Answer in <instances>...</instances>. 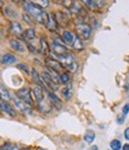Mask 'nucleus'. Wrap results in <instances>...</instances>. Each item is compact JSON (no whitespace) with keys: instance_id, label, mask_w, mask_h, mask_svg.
Returning a JSON list of instances; mask_svg holds the SVG:
<instances>
[{"instance_id":"nucleus-27","label":"nucleus","mask_w":129,"mask_h":150,"mask_svg":"<svg viewBox=\"0 0 129 150\" xmlns=\"http://www.w3.org/2000/svg\"><path fill=\"white\" fill-rule=\"evenodd\" d=\"M59 80H60V83H63V85H68L71 82V76L67 74V73H61L59 75Z\"/></svg>"},{"instance_id":"nucleus-33","label":"nucleus","mask_w":129,"mask_h":150,"mask_svg":"<svg viewBox=\"0 0 129 150\" xmlns=\"http://www.w3.org/2000/svg\"><path fill=\"white\" fill-rule=\"evenodd\" d=\"M36 4H37V5H38V4L43 5V6H42V8H43V7H47V6L49 5V1H48V0H42V1H37Z\"/></svg>"},{"instance_id":"nucleus-15","label":"nucleus","mask_w":129,"mask_h":150,"mask_svg":"<svg viewBox=\"0 0 129 150\" xmlns=\"http://www.w3.org/2000/svg\"><path fill=\"white\" fill-rule=\"evenodd\" d=\"M31 75H32V79H33L36 86H38V87H41V88L46 87L44 83H43V81H42V79H41V75L38 74L37 70H36V68H32V70H31ZM46 88H47V87H46Z\"/></svg>"},{"instance_id":"nucleus-13","label":"nucleus","mask_w":129,"mask_h":150,"mask_svg":"<svg viewBox=\"0 0 129 150\" xmlns=\"http://www.w3.org/2000/svg\"><path fill=\"white\" fill-rule=\"evenodd\" d=\"M76 37H77V35H74L69 30H63V32H62V40H63V43H66V44L72 45L73 41L76 40Z\"/></svg>"},{"instance_id":"nucleus-31","label":"nucleus","mask_w":129,"mask_h":150,"mask_svg":"<svg viewBox=\"0 0 129 150\" xmlns=\"http://www.w3.org/2000/svg\"><path fill=\"white\" fill-rule=\"evenodd\" d=\"M18 68H19V69H22L24 73H29V67L26 66V64H23V63H19V64H18L17 66Z\"/></svg>"},{"instance_id":"nucleus-1","label":"nucleus","mask_w":129,"mask_h":150,"mask_svg":"<svg viewBox=\"0 0 129 150\" xmlns=\"http://www.w3.org/2000/svg\"><path fill=\"white\" fill-rule=\"evenodd\" d=\"M23 5H24L25 12L29 13L33 18V19H36L41 24H44V25L47 24V22H48V14L44 12V10L40 5H37L36 3H32V1H25Z\"/></svg>"},{"instance_id":"nucleus-28","label":"nucleus","mask_w":129,"mask_h":150,"mask_svg":"<svg viewBox=\"0 0 129 150\" xmlns=\"http://www.w3.org/2000/svg\"><path fill=\"white\" fill-rule=\"evenodd\" d=\"M110 148H111V150H121V148H122L121 141L120 139H113L110 142Z\"/></svg>"},{"instance_id":"nucleus-21","label":"nucleus","mask_w":129,"mask_h":150,"mask_svg":"<svg viewBox=\"0 0 129 150\" xmlns=\"http://www.w3.org/2000/svg\"><path fill=\"white\" fill-rule=\"evenodd\" d=\"M55 18H56V22L59 25H67L68 24V21H67V17L63 12H56V16H55Z\"/></svg>"},{"instance_id":"nucleus-14","label":"nucleus","mask_w":129,"mask_h":150,"mask_svg":"<svg viewBox=\"0 0 129 150\" xmlns=\"http://www.w3.org/2000/svg\"><path fill=\"white\" fill-rule=\"evenodd\" d=\"M0 62L3 64H13L17 62V57L12 54H4L0 57Z\"/></svg>"},{"instance_id":"nucleus-3","label":"nucleus","mask_w":129,"mask_h":150,"mask_svg":"<svg viewBox=\"0 0 129 150\" xmlns=\"http://www.w3.org/2000/svg\"><path fill=\"white\" fill-rule=\"evenodd\" d=\"M76 29H77V32L80 36V38H83V40H88L90 38V36H91V26L87 23H84V22L78 23Z\"/></svg>"},{"instance_id":"nucleus-37","label":"nucleus","mask_w":129,"mask_h":150,"mask_svg":"<svg viewBox=\"0 0 129 150\" xmlns=\"http://www.w3.org/2000/svg\"><path fill=\"white\" fill-rule=\"evenodd\" d=\"M122 150H129V144H124L122 146Z\"/></svg>"},{"instance_id":"nucleus-38","label":"nucleus","mask_w":129,"mask_h":150,"mask_svg":"<svg viewBox=\"0 0 129 150\" xmlns=\"http://www.w3.org/2000/svg\"><path fill=\"white\" fill-rule=\"evenodd\" d=\"M88 150H98V146L97 145H93V146H91Z\"/></svg>"},{"instance_id":"nucleus-4","label":"nucleus","mask_w":129,"mask_h":150,"mask_svg":"<svg viewBox=\"0 0 129 150\" xmlns=\"http://www.w3.org/2000/svg\"><path fill=\"white\" fill-rule=\"evenodd\" d=\"M12 101H13V105H14V107L17 108V111L22 112V113H24V115H31V113H32V108H31V106L28 105L26 103L22 101L21 99L14 98V99H12Z\"/></svg>"},{"instance_id":"nucleus-24","label":"nucleus","mask_w":129,"mask_h":150,"mask_svg":"<svg viewBox=\"0 0 129 150\" xmlns=\"http://www.w3.org/2000/svg\"><path fill=\"white\" fill-rule=\"evenodd\" d=\"M40 43H41V49H40V52L43 54V55H48L49 52V45L46 41L44 37H41V40H40Z\"/></svg>"},{"instance_id":"nucleus-22","label":"nucleus","mask_w":129,"mask_h":150,"mask_svg":"<svg viewBox=\"0 0 129 150\" xmlns=\"http://www.w3.org/2000/svg\"><path fill=\"white\" fill-rule=\"evenodd\" d=\"M95 138H96V134L93 132L92 130H87L86 132H85V136H84V141L86 142V143H88V144H91L92 142L95 141Z\"/></svg>"},{"instance_id":"nucleus-6","label":"nucleus","mask_w":129,"mask_h":150,"mask_svg":"<svg viewBox=\"0 0 129 150\" xmlns=\"http://www.w3.org/2000/svg\"><path fill=\"white\" fill-rule=\"evenodd\" d=\"M10 47L17 51V52H21V54H24L26 51V47L23 42H21L19 40H17V38H12L10 40Z\"/></svg>"},{"instance_id":"nucleus-7","label":"nucleus","mask_w":129,"mask_h":150,"mask_svg":"<svg viewBox=\"0 0 129 150\" xmlns=\"http://www.w3.org/2000/svg\"><path fill=\"white\" fill-rule=\"evenodd\" d=\"M46 62H47V66H48V68H50V69H53V70H55L56 73H65L63 71V66L58 61V60H54V59H47L46 60Z\"/></svg>"},{"instance_id":"nucleus-29","label":"nucleus","mask_w":129,"mask_h":150,"mask_svg":"<svg viewBox=\"0 0 129 150\" xmlns=\"http://www.w3.org/2000/svg\"><path fill=\"white\" fill-rule=\"evenodd\" d=\"M62 96H63V98L65 99H71V97H72V86L71 85H68L67 87H65L63 89H62Z\"/></svg>"},{"instance_id":"nucleus-34","label":"nucleus","mask_w":129,"mask_h":150,"mask_svg":"<svg viewBox=\"0 0 129 150\" xmlns=\"http://www.w3.org/2000/svg\"><path fill=\"white\" fill-rule=\"evenodd\" d=\"M124 138H125L127 141H129V127H127V129L124 130Z\"/></svg>"},{"instance_id":"nucleus-11","label":"nucleus","mask_w":129,"mask_h":150,"mask_svg":"<svg viewBox=\"0 0 129 150\" xmlns=\"http://www.w3.org/2000/svg\"><path fill=\"white\" fill-rule=\"evenodd\" d=\"M50 48H51V50H53V52H54V55L56 56H61V55H63V54H66V52H68L67 51V49H66V45H61V44H58V43H51L50 44Z\"/></svg>"},{"instance_id":"nucleus-23","label":"nucleus","mask_w":129,"mask_h":150,"mask_svg":"<svg viewBox=\"0 0 129 150\" xmlns=\"http://www.w3.org/2000/svg\"><path fill=\"white\" fill-rule=\"evenodd\" d=\"M5 14L10 18H12V19H16L18 13H17V10L13 7V6H6L5 7Z\"/></svg>"},{"instance_id":"nucleus-9","label":"nucleus","mask_w":129,"mask_h":150,"mask_svg":"<svg viewBox=\"0 0 129 150\" xmlns=\"http://www.w3.org/2000/svg\"><path fill=\"white\" fill-rule=\"evenodd\" d=\"M46 26L50 31H56L58 30L59 24L56 22V18H55V14L54 13H48V22H47Z\"/></svg>"},{"instance_id":"nucleus-12","label":"nucleus","mask_w":129,"mask_h":150,"mask_svg":"<svg viewBox=\"0 0 129 150\" xmlns=\"http://www.w3.org/2000/svg\"><path fill=\"white\" fill-rule=\"evenodd\" d=\"M37 108L42 112V113H46V115H49L50 112L53 111L51 104L49 101H47V100H42L41 103H38L37 104Z\"/></svg>"},{"instance_id":"nucleus-35","label":"nucleus","mask_w":129,"mask_h":150,"mask_svg":"<svg viewBox=\"0 0 129 150\" xmlns=\"http://www.w3.org/2000/svg\"><path fill=\"white\" fill-rule=\"evenodd\" d=\"M124 117H125V116H122V117H118V119H117V123H118V124H122V123L124 122Z\"/></svg>"},{"instance_id":"nucleus-16","label":"nucleus","mask_w":129,"mask_h":150,"mask_svg":"<svg viewBox=\"0 0 129 150\" xmlns=\"http://www.w3.org/2000/svg\"><path fill=\"white\" fill-rule=\"evenodd\" d=\"M47 96H48V99H49V101H51L54 105H56L59 108L61 107V100H60V98L55 94V93L53 92V91H49V89H47Z\"/></svg>"},{"instance_id":"nucleus-39","label":"nucleus","mask_w":129,"mask_h":150,"mask_svg":"<svg viewBox=\"0 0 129 150\" xmlns=\"http://www.w3.org/2000/svg\"><path fill=\"white\" fill-rule=\"evenodd\" d=\"M0 5H3V1H0Z\"/></svg>"},{"instance_id":"nucleus-36","label":"nucleus","mask_w":129,"mask_h":150,"mask_svg":"<svg viewBox=\"0 0 129 150\" xmlns=\"http://www.w3.org/2000/svg\"><path fill=\"white\" fill-rule=\"evenodd\" d=\"M9 150H19V148H18L16 144H12V145H11V148H10Z\"/></svg>"},{"instance_id":"nucleus-30","label":"nucleus","mask_w":129,"mask_h":150,"mask_svg":"<svg viewBox=\"0 0 129 150\" xmlns=\"http://www.w3.org/2000/svg\"><path fill=\"white\" fill-rule=\"evenodd\" d=\"M22 17H23V19H24V22H26L28 24H32L33 23V18L29 14V13H26V12H24L23 14H22Z\"/></svg>"},{"instance_id":"nucleus-18","label":"nucleus","mask_w":129,"mask_h":150,"mask_svg":"<svg viewBox=\"0 0 129 150\" xmlns=\"http://www.w3.org/2000/svg\"><path fill=\"white\" fill-rule=\"evenodd\" d=\"M0 99H1V100H4V101H10L12 98H11V94H10V92L1 85V83H0Z\"/></svg>"},{"instance_id":"nucleus-10","label":"nucleus","mask_w":129,"mask_h":150,"mask_svg":"<svg viewBox=\"0 0 129 150\" xmlns=\"http://www.w3.org/2000/svg\"><path fill=\"white\" fill-rule=\"evenodd\" d=\"M0 111L5 112V113H7L11 117H16V111L12 108V106L7 101H4L1 99H0Z\"/></svg>"},{"instance_id":"nucleus-19","label":"nucleus","mask_w":129,"mask_h":150,"mask_svg":"<svg viewBox=\"0 0 129 150\" xmlns=\"http://www.w3.org/2000/svg\"><path fill=\"white\" fill-rule=\"evenodd\" d=\"M46 73L49 75V78L53 80V82L55 83V85H59L60 83V80H59V74L55 71V70H53V69H50V68H47L46 69Z\"/></svg>"},{"instance_id":"nucleus-2","label":"nucleus","mask_w":129,"mask_h":150,"mask_svg":"<svg viewBox=\"0 0 129 150\" xmlns=\"http://www.w3.org/2000/svg\"><path fill=\"white\" fill-rule=\"evenodd\" d=\"M58 61L66 68H68L71 71H76L77 68H78V63L76 61V57L73 56V54H71L69 51L61 55V56H58Z\"/></svg>"},{"instance_id":"nucleus-20","label":"nucleus","mask_w":129,"mask_h":150,"mask_svg":"<svg viewBox=\"0 0 129 150\" xmlns=\"http://www.w3.org/2000/svg\"><path fill=\"white\" fill-rule=\"evenodd\" d=\"M35 36H36V31H35V29H32V28L25 30V31L22 33V37H23L24 40H26V41H31V40H33V38H35Z\"/></svg>"},{"instance_id":"nucleus-17","label":"nucleus","mask_w":129,"mask_h":150,"mask_svg":"<svg viewBox=\"0 0 129 150\" xmlns=\"http://www.w3.org/2000/svg\"><path fill=\"white\" fill-rule=\"evenodd\" d=\"M10 29H11V32L14 33V35H21V33H23V28H22L21 23H18V22H16V21L11 22Z\"/></svg>"},{"instance_id":"nucleus-26","label":"nucleus","mask_w":129,"mask_h":150,"mask_svg":"<svg viewBox=\"0 0 129 150\" xmlns=\"http://www.w3.org/2000/svg\"><path fill=\"white\" fill-rule=\"evenodd\" d=\"M72 48L73 49H76V50H81V49H84V44H83V42H81V38L80 37H76V40L73 41V43H72Z\"/></svg>"},{"instance_id":"nucleus-40","label":"nucleus","mask_w":129,"mask_h":150,"mask_svg":"<svg viewBox=\"0 0 129 150\" xmlns=\"http://www.w3.org/2000/svg\"><path fill=\"white\" fill-rule=\"evenodd\" d=\"M22 150H29V149H22Z\"/></svg>"},{"instance_id":"nucleus-8","label":"nucleus","mask_w":129,"mask_h":150,"mask_svg":"<svg viewBox=\"0 0 129 150\" xmlns=\"http://www.w3.org/2000/svg\"><path fill=\"white\" fill-rule=\"evenodd\" d=\"M31 93H32V96L35 98V101L36 104H38L41 103L42 100H44V92H43V88L38 87V86H35L32 89H31Z\"/></svg>"},{"instance_id":"nucleus-5","label":"nucleus","mask_w":129,"mask_h":150,"mask_svg":"<svg viewBox=\"0 0 129 150\" xmlns=\"http://www.w3.org/2000/svg\"><path fill=\"white\" fill-rule=\"evenodd\" d=\"M17 98L21 99L22 101L26 103L28 105H32V98H31V92L28 87H24V88H21L19 91H17Z\"/></svg>"},{"instance_id":"nucleus-32","label":"nucleus","mask_w":129,"mask_h":150,"mask_svg":"<svg viewBox=\"0 0 129 150\" xmlns=\"http://www.w3.org/2000/svg\"><path fill=\"white\" fill-rule=\"evenodd\" d=\"M128 112H129V104H125V105L123 106V108H122V113H123V116H127V115H128Z\"/></svg>"},{"instance_id":"nucleus-25","label":"nucleus","mask_w":129,"mask_h":150,"mask_svg":"<svg viewBox=\"0 0 129 150\" xmlns=\"http://www.w3.org/2000/svg\"><path fill=\"white\" fill-rule=\"evenodd\" d=\"M84 5H86L88 8H97V7H102V5H104L103 1H92V0H86L84 1Z\"/></svg>"}]
</instances>
